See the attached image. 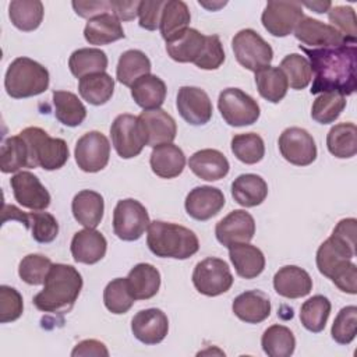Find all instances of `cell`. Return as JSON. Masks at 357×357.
<instances>
[{
  "instance_id": "obj_40",
  "label": "cell",
  "mask_w": 357,
  "mask_h": 357,
  "mask_svg": "<svg viewBox=\"0 0 357 357\" xmlns=\"http://www.w3.org/2000/svg\"><path fill=\"white\" fill-rule=\"evenodd\" d=\"M56 119L67 126L77 127L86 117V109L78 96L68 91H53L52 93Z\"/></svg>"
},
{
  "instance_id": "obj_9",
  "label": "cell",
  "mask_w": 357,
  "mask_h": 357,
  "mask_svg": "<svg viewBox=\"0 0 357 357\" xmlns=\"http://www.w3.org/2000/svg\"><path fill=\"white\" fill-rule=\"evenodd\" d=\"M151 220L146 208L134 198L116 204L113 211V231L123 241L138 240L148 230Z\"/></svg>"
},
{
  "instance_id": "obj_50",
  "label": "cell",
  "mask_w": 357,
  "mask_h": 357,
  "mask_svg": "<svg viewBox=\"0 0 357 357\" xmlns=\"http://www.w3.org/2000/svg\"><path fill=\"white\" fill-rule=\"evenodd\" d=\"M52 265V261L42 254H28L20 261L18 275L28 284H43Z\"/></svg>"
},
{
  "instance_id": "obj_6",
  "label": "cell",
  "mask_w": 357,
  "mask_h": 357,
  "mask_svg": "<svg viewBox=\"0 0 357 357\" xmlns=\"http://www.w3.org/2000/svg\"><path fill=\"white\" fill-rule=\"evenodd\" d=\"M231 49L237 63L252 73L268 67L273 59L271 45L251 28L241 29L234 35Z\"/></svg>"
},
{
  "instance_id": "obj_38",
  "label": "cell",
  "mask_w": 357,
  "mask_h": 357,
  "mask_svg": "<svg viewBox=\"0 0 357 357\" xmlns=\"http://www.w3.org/2000/svg\"><path fill=\"white\" fill-rule=\"evenodd\" d=\"M107 56L98 47H81L71 53L68 68L77 78H82L95 73H105L107 68Z\"/></svg>"
},
{
  "instance_id": "obj_24",
  "label": "cell",
  "mask_w": 357,
  "mask_h": 357,
  "mask_svg": "<svg viewBox=\"0 0 357 357\" xmlns=\"http://www.w3.org/2000/svg\"><path fill=\"white\" fill-rule=\"evenodd\" d=\"M190 170L205 181H218L227 176L230 165L227 158L218 149H201L188 159Z\"/></svg>"
},
{
  "instance_id": "obj_13",
  "label": "cell",
  "mask_w": 357,
  "mask_h": 357,
  "mask_svg": "<svg viewBox=\"0 0 357 357\" xmlns=\"http://www.w3.org/2000/svg\"><path fill=\"white\" fill-rule=\"evenodd\" d=\"M280 155L294 166H308L317 159V145L312 135L300 127L283 130L278 141Z\"/></svg>"
},
{
  "instance_id": "obj_44",
  "label": "cell",
  "mask_w": 357,
  "mask_h": 357,
  "mask_svg": "<svg viewBox=\"0 0 357 357\" xmlns=\"http://www.w3.org/2000/svg\"><path fill=\"white\" fill-rule=\"evenodd\" d=\"M331 308L332 305L328 297L322 294L310 297L300 308V321L303 326L312 333L322 332L328 322Z\"/></svg>"
},
{
  "instance_id": "obj_41",
  "label": "cell",
  "mask_w": 357,
  "mask_h": 357,
  "mask_svg": "<svg viewBox=\"0 0 357 357\" xmlns=\"http://www.w3.org/2000/svg\"><path fill=\"white\" fill-rule=\"evenodd\" d=\"M43 4L39 0H14L8 4L11 24L24 32L39 28L43 20Z\"/></svg>"
},
{
  "instance_id": "obj_7",
  "label": "cell",
  "mask_w": 357,
  "mask_h": 357,
  "mask_svg": "<svg viewBox=\"0 0 357 357\" xmlns=\"http://www.w3.org/2000/svg\"><path fill=\"white\" fill-rule=\"evenodd\" d=\"M218 107L223 120L231 127L257 123L261 114L257 100L238 88H226L219 93Z\"/></svg>"
},
{
  "instance_id": "obj_32",
  "label": "cell",
  "mask_w": 357,
  "mask_h": 357,
  "mask_svg": "<svg viewBox=\"0 0 357 357\" xmlns=\"http://www.w3.org/2000/svg\"><path fill=\"white\" fill-rule=\"evenodd\" d=\"M130 88L134 102L144 110L159 109L166 99V84L153 74L139 77Z\"/></svg>"
},
{
  "instance_id": "obj_28",
  "label": "cell",
  "mask_w": 357,
  "mask_h": 357,
  "mask_svg": "<svg viewBox=\"0 0 357 357\" xmlns=\"http://www.w3.org/2000/svg\"><path fill=\"white\" fill-rule=\"evenodd\" d=\"M229 258L236 269V273L244 279H254L265 269L264 252L250 243L230 245Z\"/></svg>"
},
{
  "instance_id": "obj_58",
  "label": "cell",
  "mask_w": 357,
  "mask_h": 357,
  "mask_svg": "<svg viewBox=\"0 0 357 357\" xmlns=\"http://www.w3.org/2000/svg\"><path fill=\"white\" fill-rule=\"evenodd\" d=\"M73 357H88V356H93V357H107L109 356V350L105 346V343H102L100 340L96 339H85L82 342H79L71 351Z\"/></svg>"
},
{
  "instance_id": "obj_4",
  "label": "cell",
  "mask_w": 357,
  "mask_h": 357,
  "mask_svg": "<svg viewBox=\"0 0 357 357\" xmlns=\"http://www.w3.org/2000/svg\"><path fill=\"white\" fill-rule=\"evenodd\" d=\"M20 135L28 148V167H42L45 170H57L63 167L70 156L67 142L61 138L50 137L39 127H26Z\"/></svg>"
},
{
  "instance_id": "obj_25",
  "label": "cell",
  "mask_w": 357,
  "mask_h": 357,
  "mask_svg": "<svg viewBox=\"0 0 357 357\" xmlns=\"http://www.w3.org/2000/svg\"><path fill=\"white\" fill-rule=\"evenodd\" d=\"M206 43V35L194 28H187L176 38L166 42V52L177 63H195Z\"/></svg>"
},
{
  "instance_id": "obj_53",
  "label": "cell",
  "mask_w": 357,
  "mask_h": 357,
  "mask_svg": "<svg viewBox=\"0 0 357 357\" xmlns=\"http://www.w3.org/2000/svg\"><path fill=\"white\" fill-rule=\"evenodd\" d=\"M22 296L14 287L0 286V322L7 324L17 321L22 315Z\"/></svg>"
},
{
  "instance_id": "obj_30",
  "label": "cell",
  "mask_w": 357,
  "mask_h": 357,
  "mask_svg": "<svg viewBox=\"0 0 357 357\" xmlns=\"http://www.w3.org/2000/svg\"><path fill=\"white\" fill-rule=\"evenodd\" d=\"M71 211L74 219L79 225H82L84 227L95 229L103 218V197L93 190H82L74 195L71 202Z\"/></svg>"
},
{
  "instance_id": "obj_34",
  "label": "cell",
  "mask_w": 357,
  "mask_h": 357,
  "mask_svg": "<svg viewBox=\"0 0 357 357\" xmlns=\"http://www.w3.org/2000/svg\"><path fill=\"white\" fill-rule=\"evenodd\" d=\"M356 255V248L350 247L336 237L331 236L328 240H325L318 251H317V268L321 275L329 278L332 272L346 259H353Z\"/></svg>"
},
{
  "instance_id": "obj_57",
  "label": "cell",
  "mask_w": 357,
  "mask_h": 357,
  "mask_svg": "<svg viewBox=\"0 0 357 357\" xmlns=\"http://www.w3.org/2000/svg\"><path fill=\"white\" fill-rule=\"evenodd\" d=\"M77 15L82 18H93L100 14H106L112 11L110 0H98V1H73L71 3Z\"/></svg>"
},
{
  "instance_id": "obj_59",
  "label": "cell",
  "mask_w": 357,
  "mask_h": 357,
  "mask_svg": "<svg viewBox=\"0 0 357 357\" xmlns=\"http://www.w3.org/2000/svg\"><path fill=\"white\" fill-rule=\"evenodd\" d=\"M112 1V14H114L120 21H131L138 17L139 3L138 0L134 1H124V0H110Z\"/></svg>"
},
{
  "instance_id": "obj_10",
  "label": "cell",
  "mask_w": 357,
  "mask_h": 357,
  "mask_svg": "<svg viewBox=\"0 0 357 357\" xmlns=\"http://www.w3.org/2000/svg\"><path fill=\"white\" fill-rule=\"evenodd\" d=\"M303 17L300 1H268L262 11L261 22L272 36L284 38L294 32Z\"/></svg>"
},
{
  "instance_id": "obj_23",
  "label": "cell",
  "mask_w": 357,
  "mask_h": 357,
  "mask_svg": "<svg viewBox=\"0 0 357 357\" xmlns=\"http://www.w3.org/2000/svg\"><path fill=\"white\" fill-rule=\"evenodd\" d=\"M273 289L282 297L300 298L311 293L312 279L303 268L296 265H286L275 273Z\"/></svg>"
},
{
  "instance_id": "obj_12",
  "label": "cell",
  "mask_w": 357,
  "mask_h": 357,
  "mask_svg": "<svg viewBox=\"0 0 357 357\" xmlns=\"http://www.w3.org/2000/svg\"><path fill=\"white\" fill-rule=\"evenodd\" d=\"M74 156L78 167L82 172H100L109 162L110 142L100 131H89L78 138Z\"/></svg>"
},
{
  "instance_id": "obj_3",
  "label": "cell",
  "mask_w": 357,
  "mask_h": 357,
  "mask_svg": "<svg viewBox=\"0 0 357 357\" xmlns=\"http://www.w3.org/2000/svg\"><path fill=\"white\" fill-rule=\"evenodd\" d=\"M146 244L151 252L160 258L187 259L199 250L198 237L192 230L163 220L149 223Z\"/></svg>"
},
{
  "instance_id": "obj_52",
  "label": "cell",
  "mask_w": 357,
  "mask_h": 357,
  "mask_svg": "<svg viewBox=\"0 0 357 357\" xmlns=\"http://www.w3.org/2000/svg\"><path fill=\"white\" fill-rule=\"evenodd\" d=\"M329 25L337 29L350 43H356L357 38V22L356 13L349 6H332L328 10Z\"/></svg>"
},
{
  "instance_id": "obj_8",
  "label": "cell",
  "mask_w": 357,
  "mask_h": 357,
  "mask_svg": "<svg viewBox=\"0 0 357 357\" xmlns=\"http://www.w3.org/2000/svg\"><path fill=\"white\" fill-rule=\"evenodd\" d=\"M233 275L229 265L215 257L199 261L192 272V284L195 290L208 297H216L230 290Z\"/></svg>"
},
{
  "instance_id": "obj_29",
  "label": "cell",
  "mask_w": 357,
  "mask_h": 357,
  "mask_svg": "<svg viewBox=\"0 0 357 357\" xmlns=\"http://www.w3.org/2000/svg\"><path fill=\"white\" fill-rule=\"evenodd\" d=\"M126 36L120 20L112 14H100L88 20L84 28V38L89 45L103 46Z\"/></svg>"
},
{
  "instance_id": "obj_49",
  "label": "cell",
  "mask_w": 357,
  "mask_h": 357,
  "mask_svg": "<svg viewBox=\"0 0 357 357\" xmlns=\"http://www.w3.org/2000/svg\"><path fill=\"white\" fill-rule=\"evenodd\" d=\"M134 301L135 298L131 296L126 278H116L110 280L103 290L105 307L112 314H126L134 305Z\"/></svg>"
},
{
  "instance_id": "obj_27",
  "label": "cell",
  "mask_w": 357,
  "mask_h": 357,
  "mask_svg": "<svg viewBox=\"0 0 357 357\" xmlns=\"http://www.w3.org/2000/svg\"><path fill=\"white\" fill-rule=\"evenodd\" d=\"M152 172L162 178H174L185 167V155L173 142L153 146L149 158Z\"/></svg>"
},
{
  "instance_id": "obj_51",
  "label": "cell",
  "mask_w": 357,
  "mask_h": 357,
  "mask_svg": "<svg viewBox=\"0 0 357 357\" xmlns=\"http://www.w3.org/2000/svg\"><path fill=\"white\" fill-rule=\"evenodd\" d=\"M357 332V307L347 305L343 307L331 328L332 339L339 344H349L354 340Z\"/></svg>"
},
{
  "instance_id": "obj_47",
  "label": "cell",
  "mask_w": 357,
  "mask_h": 357,
  "mask_svg": "<svg viewBox=\"0 0 357 357\" xmlns=\"http://www.w3.org/2000/svg\"><path fill=\"white\" fill-rule=\"evenodd\" d=\"M346 98L337 92H325L315 98L311 106V117L319 124L333 123L344 110Z\"/></svg>"
},
{
  "instance_id": "obj_17",
  "label": "cell",
  "mask_w": 357,
  "mask_h": 357,
  "mask_svg": "<svg viewBox=\"0 0 357 357\" xmlns=\"http://www.w3.org/2000/svg\"><path fill=\"white\" fill-rule=\"evenodd\" d=\"M176 107L191 126H204L212 119V102L208 93L198 86H181L177 92Z\"/></svg>"
},
{
  "instance_id": "obj_43",
  "label": "cell",
  "mask_w": 357,
  "mask_h": 357,
  "mask_svg": "<svg viewBox=\"0 0 357 357\" xmlns=\"http://www.w3.org/2000/svg\"><path fill=\"white\" fill-rule=\"evenodd\" d=\"M261 346L269 357H290L296 349V337L287 326L276 324L264 331Z\"/></svg>"
},
{
  "instance_id": "obj_1",
  "label": "cell",
  "mask_w": 357,
  "mask_h": 357,
  "mask_svg": "<svg viewBox=\"0 0 357 357\" xmlns=\"http://www.w3.org/2000/svg\"><path fill=\"white\" fill-rule=\"evenodd\" d=\"M308 56V63L314 74L311 93L337 92L349 96L356 92L357 78V47L356 45H340L333 47L308 49L300 45Z\"/></svg>"
},
{
  "instance_id": "obj_11",
  "label": "cell",
  "mask_w": 357,
  "mask_h": 357,
  "mask_svg": "<svg viewBox=\"0 0 357 357\" xmlns=\"http://www.w3.org/2000/svg\"><path fill=\"white\" fill-rule=\"evenodd\" d=\"M110 138L114 151L123 159L138 156L144 146H146L138 119L130 113L119 114L113 120L110 127Z\"/></svg>"
},
{
  "instance_id": "obj_60",
  "label": "cell",
  "mask_w": 357,
  "mask_h": 357,
  "mask_svg": "<svg viewBox=\"0 0 357 357\" xmlns=\"http://www.w3.org/2000/svg\"><path fill=\"white\" fill-rule=\"evenodd\" d=\"M301 6H305L318 14H324V13H328V10L332 7V3L331 1H312V3H301Z\"/></svg>"
},
{
  "instance_id": "obj_33",
  "label": "cell",
  "mask_w": 357,
  "mask_h": 357,
  "mask_svg": "<svg viewBox=\"0 0 357 357\" xmlns=\"http://www.w3.org/2000/svg\"><path fill=\"white\" fill-rule=\"evenodd\" d=\"M127 284L135 300H149L159 291L160 273L151 264H137L127 275Z\"/></svg>"
},
{
  "instance_id": "obj_48",
  "label": "cell",
  "mask_w": 357,
  "mask_h": 357,
  "mask_svg": "<svg viewBox=\"0 0 357 357\" xmlns=\"http://www.w3.org/2000/svg\"><path fill=\"white\" fill-rule=\"evenodd\" d=\"M279 68L284 73L291 89H296V91L304 89L310 85V82L312 79L311 66H310L307 57H304L301 54H297V53L287 54L280 61Z\"/></svg>"
},
{
  "instance_id": "obj_15",
  "label": "cell",
  "mask_w": 357,
  "mask_h": 357,
  "mask_svg": "<svg viewBox=\"0 0 357 357\" xmlns=\"http://www.w3.org/2000/svg\"><path fill=\"white\" fill-rule=\"evenodd\" d=\"M7 220H18L28 230L35 241L46 244L52 243L59 234V223L56 218L49 212H29L25 213L14 205H4L3 223Z\"/></svg>"
},
{
  "instance_id": "obj_16",
  "label": "cell",
  "mask_w": 357,
  "mask_h": 357,
  "mask_svg": "<svg viewBox=\"0 0 357 357\" xmlns=\"http://www.w3.org/2000/svg\"><path fill=\"white\" fill-rule=\"evenodd\" d=\"M139 128L148 146H158L162 144H170L177 134V126L174 119L163 109L144 110L137 116Z\"/></svg>"
},
{
  "instance_id": "obj_35",
  "label": "cell",
  "mask_w": 357,
  "mask_h": 357,
  "mask_svg": "<svg viewBox=\"0 0 357 357\" xmlns=\"http://www.w3.org/2000/svg\"><path fill=\"white\" fill-rule=\"evenodd\" d=\"M191 14L188 6L181 0H167L163 6L159 31L165 42L176 38L188 28Z\"/></svg>"
},
{
  "instance_id": "obj_21",
  "label": "cell",
  "mask_w": 357,
  "mask_h": 357,
  "mask_svg": "<svg viewBox=\"0 0 357 357\" xmlns=\"http://www.w3.org/2000/svg\"><path fill=\"white\" fill-rule=\"evenodd\" d=\"M225 202L222 190L212 185H199L187 194L184 208L188 216L204 222L216 216L225 206Z\"/></svg>"
},
{
  "instance_id": "obj_37",
  "label": "cell",
  "mask_w": 357,
  "mask_h": 357,
  "mask_svg": "<svg viewBox=\"0 0 357 357\" xmlns=\"http://www.w3.org/2000/svg\"><path fill=\"white\" fill-rule=\"evenodd\" d=\"M328 151L339 159L353 158L357 152V127L354 123L335 124L326 135Z\"/></svg>"
},
{
  "instance_id": "obj_2",
  "label": "cell",
  "mask_w": 357,
  "mask_h": 357,
  "mask_svg": "<svg viewBox=\"0 0 357 357\" xmlns=\"http://www.w3.org/2000/svg\"><path fill=\"white\" fill-rule=\"evenodd\" d=\"M82 289V276L67 264H53L43 290L35 294L33 305L42 312H68Z\"/></svg>"
},
{
  "instance_id": "obj_45",
  "label": "cell",
  "mask_w": 357,
  "mask_h": 357,
  "mask_svg": "<svg viewBox=\"0 0 357 357\" xmlns=\"http://www.w3.org/2000/svg\"><path fill=\"white\" fill-rule=\"evenodd\" d=\"M230 148L233 155L245 165H255L262 160L265 155V144L257 132L236 134L231 138Z\"/></svg>"
},
{
  "instance_id": "obj_19",
  "label": "cell",
  "mask_w": 357,
  "mask_h": 357,
  "mask_svg": "<svg viewBox=\"0 0 357 357\" xmlns=\"http://www.w3.org/2000/svg\"><path fill=\"white\" fill-rule=\"evenodd\" d=\"M15 201L31 211H42L50 205V194L31 172H18L10 178Z\"/></svg>"
},
{
  "instance_id": "obj_5",
  "label": "cell",
  "mask_w": 357,
  "mask_h": 357,
  "mask_svg": "<svg viewBox=\"0 0 357 357\" xmlns=\"http://www.w3.org/2000/svg\"><path fill=\"white\" fill-rule=\"evenodd\" d=\"M4 88L14 99L40 95L49 88V71L29 57H17L6 71Z\"/></svg>"
},
{
  "instance_id": "obj_39",
  "label": "cell",
  "mask_w": 357,
  "mask_h": 357,
  "mask_svg": "<svg viewBox=\"0 0 357 357\" xmlns=\"http://www.w3.org/2000/svg\"><path fill=\"white\" fill-rule=\"evenodd\" d=\"M151 60L148 56L137 49L124 52L116 67V78L120 84L131 86L139 77L151 74Z\"/></svg>"
},
{
  "instance_id": "obj_31",
  "label": "cell",
  "mask_w": 357,
  "mask_h": 357,
  "mask_svg": "<svg viewBox=\"0 0 357 357\" xmlns=\"http://www.w3.org/2000/svg\"><path fill=\"white\" fill-rule=\"evenodd\" d=\"M266 195L268 184L258 174H240L231 183V197L238 205L244 208H254L261 205L265 201Z\"/></svg>"
},
{
  "instance_id": "obj_55",
  "label": "cell",
  "mask_w": 357,
  "mask_h": 357,
  "mask_svg": "<svg viewBox=\"0 0 357 357\" xmlns=\"http://www.w3.org/2000/svg\"><path fill=\"white\" fill-rule=\"evenodd\" d=\"M329 279L340 291L347 294L357 293V266L354 262H351V259H346L339 264Z\"/></svg>"
},
{
  "instance_id": "obj_22",
  "label": "cell",
  "mask_w": 357,
  "mask_h": 357,
  "mask_svg": "<svg viewBox=\"0 0 357 357\" xmlns=\"http://www.w3.org/2000/svg\"><path fill=\"white\" fill-rule=\"evenodd\" d=\"M70 250L75 262L92 265L106 255L107 241L96 229L85 227L73 236Z\"/></svg>"
},
{
  "instance_id": "obj_26",
  "label": "cell",
  "mask_w": 357,
  "mask_h": 357,
  "mask_svg": "<svg viewBox=\"0 0 357 357\" xmlns=\"http://www.w3.org/2000/svg\"><path fill=\"white\" fill-rule=\"evenodd\" d=\"M231 310L240 321L259 324L271 315V301L261 290H247L233 300Z\"/></svg>"
},
{
  "instance_id": "obj_20",
  "label": "cell",
  "mask_w": 357,
  "mask_h": 357,
  "mask_svg": "<svg viewBox=\"0 0 357 357\" xmlns=\"http://www.w3.org/2000/svg\"><path fill=\"white\" fill-rule=\"evenodd\" d=\"M131 332L144 344H158L169 332L167 315L159 308L141 310L131 319Z\"/></svg>"
},
{
  "instance_id": "obj_14",
  "label": "cell",
  "mask_w": 357,
  "mask_h": 357,
  "mask_svg": "<svg viewBox=\"0 0 357 357\" xmlns=\"http://www.w3.org/2000/svg\"><path fill=\"white\" fill-rule=\"evenodd\" d=\"M294 36L308 49H321V47H333L340 45H356L350 43L337 29L329 24H324L319 20L312 17H303L301 21L294 28Z\"/></svg>"
},
{
  "instance_id": "obj_56",
  "label": "cell",
  "mask_w": 357,
  "mask_h": 357,
  "mask_svg": "<svg viewBox=\"0 0 357 357\" xmlns=\"http://www.w3.org/2000/svg\"><path fill=\"white\" fill-rule=\"evenodd\" d=\"M166 0H145L139 3L138 8V18L139 26L146 31H155L159 28L163 6Z\"/></svg>"
},
{
  "instance_id": "obj_42",
  "label": "cell",
  "mask_w": 357,
  "mask_h": 357,
  "mask_svg": "<svg viewBox=\"0 0 357 357\" xmlns=\"http://www.w3.org/2000/svg\"><path fill=\"white\" fill-rule=\"evenodd\" d=\"M258 93L271 103H279L287 93L289 82L279 67H265L255 73Z\"/></svg>"
},
{
  "instance_id": "obj_36",
  "label": "cell",
  "mask_w": 357,
  "mask_h": 357,
  "mask_svg": "<svg viewBox=\"0 0 357 357\" xmlns=\"http://www.w3.org/2000/svg\"><path fill=\"white\" fill-rule=\"evenodd\" d=\"M78 92L89 105L100 106L107 103L114 92V79L107 73L85 75L78 82Z\"/></svg>"
},
{
  "instance_id": "obj_46",
  "label": "cell",
  "mask_w": 357,
  "mask_h": 357,
  "mask_svg": "<svg viewBox=\"0 0 357 357\" xmlns=\"http://www.w3.org/2000/svg\"><path fill=\"white\" fill-rule=\"evenodd\" d=\"M22 167H28V148L18 134L3 141L0 149V170L3 173H14Z\"/></svg>"
},
{
  "instance_id": "obj_18",
  "label": "cell",
  "mask_w": 357,
  "mask_h": 357,
  "mask_svg": "<svg viewBox=\"0 0 357 357\" xmlns=\"http://www.w3.org/2000/svg\"><path fill=\"white\" fill-rule=\"evenodd\" d=\"M255 234V220L244 209H234L223 219L216 223L215 236L216 240L225 245L230 247L238 243H250Z\"/></svg>"
},
{
  "instance_id": "obj_54",
  "label": "cell",
  "mask_w": 357,
  "mask_h": 357,
  "mask_svg": "<svg viewBox=\"0 0 357 357\" xmlns=\"http://www.w3.org/2000/svg\"><path fill=\"white\" fill-rule=\"evenodd\" d=\"M223 45L218 35H208L201 57L194 63L201 70H216L225 61Z\"/></svg>"
}]
</instances>
